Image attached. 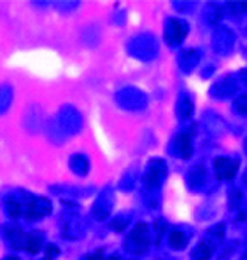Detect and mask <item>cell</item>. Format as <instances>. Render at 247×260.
<instances>
[{
	"label": "cell",
	"mask_w": 247,
	"mask_h": 260,
	"mask_svg": "<svg viewBox=\"0 0 247 260\" xmlns=\"http://www.w3.org/2000/svg\"><path fill=\"white\" fill-rule=\"evenodd\" d=\"M149 248V229L146 223H137L126 239V250L133 255H142Z\"/></svg>",
	"instance_id": "cell-1"
},
{
	"label": "cell",
	"mask_w": 247,
	"mask_h": 260,
	"mask_svg": "<svg viewBox=\"0 0 247 260\" xmlns=\"http://www.w3.org/2000/svg\"><path fill=\"white\" fill-rule=\"evenodd\" d=\"M165 175H167V168L163 165V161L154 159V161H151V165L144 175V185L147 189H156V187H160Z\"/></svg>",
	"instance_id": "cell-2"
},
{
	"label": "cell",
	"mask_w": 247,
	"mask_h": 260,
	"mask_svg": "<svg viewBox=\"0 0 247 260\" xmlns=\"http://www.w3.org/2000/svg\"><path fill=\"white\" fill-rule=\"evenodd\" d=\"M51 213V203L46 198H30L25 208V215L29 220H41Z\"/></svg>",
	"instance_id": "cell-3"
},
{
	"label": "cell",
	"mask_w": 247,
	"mask_h": 260,
	"mask_svg": "<svg viewBox=\"0 0 247 260\" xmlns=\"http://www.w3.org/2000/svg\"><path fill=\"white\" fill-rule=\"evenodd\" d=\"M186 34H188V25L184 21H179V19H169L165 26V41L170 46H177L184 41Z\"/></svg>",
	"instance_id": "cell-4"
},
{
	"label": "cell",
	"mask_w": 247,
	"mask_h": 260,
	"mask_svg": "<svg viewBox=\"0 0 247 260\" xmlns=\"http://www.w3.org/2000/svg\"><path fill=\"white\" fill-rule=\"evenodd\" d=\"M214 170H216L217 178L221 180H232L237 175L238 170V159H230V157H219L214 162Z\"/></svg>",
	"instance_id": "cell-5"
},
{
	"label": "cell",
	"mask_w": 247,
	"mask_h": 260,
	"mask_svg": "<svg viewBox=\"0 0 247 260\" xmlns=\"http://www.w3.org/2000/svg\"><path fill=\"white\" fill-rule=\"evenodd\" d=\"M4 238H6L7 245L13 248V250H21V248H25L26 234L23 233L18 225H14V223H9V225L4 227Z\"/></svg>",
	"instance_id": "cell-6"
},
{
	"label": "cell",
	"mask_w": 247,
	"mask_h": 260,
	"mask_svg": "<svg viewBox=\"0 0 247 260\" xmlns=\"http://www.w3.org/2000/svg\"><path fill=\"white\" fill-rule=\"evenodd\" d=\"M191 133H193V129L182 131V133H179L174 140V147L177 149V154L181 155L182 159H189L191 154H193V145H191V142H193V135Z\"/></svg>",
	"instance_id": "cell-7"
},
{
	"label": "cell",
	"mask_w": 247,
	"mask_h": 260,
	"mask_svg": "<svg viewBox=\"0 0 247 260\" xmlns=\"http://www.w3.org/2000/svg\"><path fill=\"white\" fill-rule=\"evenodd\" d=\"M41 248H44V234H41V231H32L26 234L25 239V250L29 253L35 255L41 251Z\"/></svg>",
	"instance_id": "cell-8"
},
{
	"label": "cell",
	"mask_w": 247,
	"mask_h": 260,
	"mask_svg": "<svg viewBox=\"0 0 247 260\" xmlns=\"http://www.w3.org/2000/svg\"><path fill=\"white\" fill-rule=\"evenodd\" d=\"M214 250H216V246H214V241H210V239H204V241H200L197 246H195L193 250V258L195 260H209L212 257Z\"/></svg>",
	"instance_id": "cell-9"
},
{
	"label": "cell",
	"mask_w": 247,
	"mask_h": 260,
	"mask_svg": "<svg viewBox=\"0 0 247 260\" xmlns=\"http://www.w3.org/2000/svg\"><path fill=\"white\" fill-rule=\"evenodd\" d=\"M169 245L174 248V250H182L188 245V236H186L182 231L174 229L172 233L169 234Z\"/></svg>",
	"instance_id": "cell-10"
},
{
	"label": "cell",
	"mask_w": 247,
	"mask_h": 260,
	"mask_svg": "<svg viewBox=\"0 0 247 260\" xmlns=\"http://www.w3.org/2000/svg\"><path fill=\"white\" fill-rule=\"evenodd\" d=\"M6 211H7V215H9V218L16 220L18 217H21L23 205L16 198H7V201H6Z\"/></svg>",
	"instance_id": "cell-11"
},
{
	"label": "cell",
	"mask_w": 247,
	"mask_h": 260,
	"mask_svg": "<svg viewBox=\"0 0 247 260\" xmlns=\"http://www.w3.org/2000/svg\"><path fill=\"white\" fill-rule=\"evenodd\" d=\"M177 114L181 119H189L191 117V114H193V103H191V100L188 98V96H182V98L179 100Z\"/></svg>",
	"instance_id": "cell-12"
},
{
	"label": "cell",
	"mask_w": 247,
	"mask_h": 260,
	"mask_svg": "<svg viewBox=\"0 0 247 260\" xmlns=\"http://www.w3.org/2000/svg\"><path fill=\"white\" fill-rule=\"evenodd\" d=\"M189 177H191V185L197 189V187H200L202 183L205 182V171H204V168L202 166H197V168H193L191 170V173H189Z\"/></svg>",
	"instance_id": "cell-13"
},
{
	"label": "cell",
	"mask_w": 247,
	"mask_h": 260,
	"mask_svg": "<svg viewBox=\"0 0 247 260\" xmlns=\"http://www.w3.org/2000/svg\"><path fill=\"white\" fill-rule=\"evenodd\" d=\"M235 110L242 115H247V94L238 96V100L235 102Z\"/></svg>",
	"instance_id": "cell-14"
},
{
	"label": "cell",
	"mask_w": 247,
	"mask_h": 260,
	"mask_svg": "<svg viewBox=\"0 0 247 260\" xmlns=\"http://www.w3.org/2000/svg\"><path fill=\"white\" fill-rule=\"evenodd\" d=\"M223 233H225V225H221V223H219L217 227H214V229H210L209 231V238H210V241H212V239H221L223 238Z\"/></svg>",
	"instance_id": "cell-15"
},
{
	"label": "cell",
	"mask_w": 247,
	"mask_h": 260,
	"mask_svg": "<svg viewBox=\"0 0 247 260\" xmlns=\"http://www.w3.org/2000/svg\"><path fill=\"white\" fill-rule=\"evenodd\" d=\"M58 253H60V251H58V248L54 245H47L46 246V260H53Z\"/></svg>",
	"instance_id": "cell-16"
},
{
	"label": "cell",
	"mask_w": 247,
	"mask_h": 260,
	"mask_svg": "<svg viewBox=\"0 0 247 260\" xmlns=\"http://www.w3.org/2000/svg\"><path fill=\"white\" fill-rule=\"evenodd\" d=\"M81 260H103V251L102 250H97L93 251V253L86 255V257H83Z\"/></svg>",
	"instance_id": "cell-17"
},
{
	"label": "cell",
	"mask_w": 247,
	"mask_h": 260,
	"mask_svg": "<svg viewBox=\"0 0 247 260\" xmlns=\"http://www.w3.org/2000/svg\"><path fill=\"white\" fill-rule=\"evenodd\" d=\"M161 236H163V222H161V220H158V222H156V245L160 243Z\"/></svg>",
	"instance_id": "cell-18"
},
{
	"label": "cell",
	"mask_w": 247,
	"mask_h": 260,
	"mask_svg": "<svg viewBox=\"0 0 247 260\" xmlns=\"http://www.w3.org/2000/svg\"><path fill=\"white\" fill-rule=\"evenodd\" d=\"M105 260H121L118 257V255H113V257H109V258H105Z\"/></svg>",
	"instance_id": "cell-19"
},
{
	"label": "cell",
	"mask_w": 247,
	"mask_h": 260,
	"mask_svg": "<svg viewBox=\"0 0 247 260\" xmlns=\"http://www.w3.org/2000/svg\"><path fill=\"white\" fill-rule=\"evenodd\" d=\"M4 260H19V258H18V257H6Z\"/></svg>",
	"instance_id": "cell-20"
},
{
	"label": "cell",
	"mask_w": 247,
	"mask_h": 260,
	"mask_svg": "<svg viewBox=\"0 0 247 260\" xmlns=\"http://www.w3.org/2000/svg\"><path fill=\"white\" fill-rule=\"evenodd\" d=\"M244 182H245V185H247V171H245V177H244Z\"/></svg>",
	"instance_id": "cell-21"
},
{
	"label": "cell",
	"mask_w": 247,
	"mask_h": 260,
	"mask_svg": "<svg viewBox=\"0 0 247 260\" xmlns=\"http://www.w3.org/2000/svg\"><path fill=\"white\" fill-rule=\"evenodd\" d=\"M242 260H247V251H245V255H244V257H242Z\"/></svg>",
	"instance_id": "cell-22"
},
{
	"label": "cell",
	"mask_w": 247,
	"mask_h": 260,
	"mask_svg": "<svg viewBox=\"0 0 247 260\" xmlns=\"http://www.w3.org/2000/svg\"><path fill=\"white\" fill-rule=\"evenodd\" d=\"M245 152H247V142H245Z\"/></svg>",
	"instance_id": "cell-23"
}]
</instances>
